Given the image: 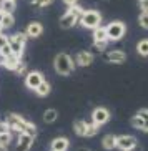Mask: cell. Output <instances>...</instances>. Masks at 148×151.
<instances>
[{
	"label": "cell",
	"mask_w": 148,
	"mask_h": 151,
	"mask_svg": "<svg viewBox=\"0 0 148 151\" xmlns=\"http://www.w3.org/2000/svg\"><path fill=\"white\" fill-rule=\"evenodd\" d=\"M43 123H47V124H52V123H55L57 121V118H58V111L55 110V108H48V110L43 113Z\"/></svg>",
	"instance_id": "d6986e66"
},
{
	"label": "cell",
	"mask_w": 148,
	"mask_h": 151,
	"mask_svg": "<svg viewBox=\"0 0 148 151\" xmlns=\"http://www.w3.org/2000/svg\"><path fill=\"white\" fill-rule=\"evenodd\" d=\"M33 141H35V136H32V134H28V133H18L17 148L18 150H30Z\"/></svg>",
	"instance_id": "4fadbf2b"
},
{
	"label": "cell",
	"mask_w": 148,
	"mask_h": 151,
	"mask_svg": "<svg viewBox=\"0 0 148 151\" xmlns=\"http://www.w3.org/2000/svg\"><path fill=\"white\" fill-rule=\"evenodd\" d=\"M5 121L9 123L10 131H15V133H23V131L27 129L28 123H30V121H27L25 118H22V116L17 115V113H9L7 118H5Z\"/></svg>",
	"instance_id": "5b68a950"
},
{
	"label": "cell",
	"mask_w": 148,
	"mask_h": 151,
	"mask_svg": "<svg viewBox=\"0 0 148 151\" xmlns=\"http://www.w3.org/2000/svg\"><path fill=\"white\" fill-rule=\"evenodd\" d=\"M68 148H70V141L65 136L55 138L53 141L50 143V150H53V151H67Z\"/></svg>",
	"instance_id": "5bb4252c"
},
{
	"label": "cell",
	"mask_w": 148,
	"mask_h": 151,
	"mask_svg": "<svg viewBox=\"0 0 148 151\" xmlns=\"http://www.w3.org/2000/svg\"><path fill=\"white\" fill-rule=\"evenodd\" d=\"M15 25V17L14 14H4V17H2V22H0V27H2V30H9V28H12Z\"/></svg>",
	"instance_id": "ffe728a7"
},
{
	"label": "cell",
	"mask_w": 148,
	"mask_h": 151,
	"mask_svg": "<svg viewBox=\"0 0 148 151\" xmlns=\"http://www.w3.org/2000/svg\"><path fill=\"white\" fill-rule=\"evenodd\" d=\"M105 28H107L108 40H112V42L121 40V38L125 37V33H126V25L123 22H120V20H113V22H110Z\"/></svg>",
	"instance_id": "277c9868"
},
{
	"label": "cell",
	"mask_w": 148,
	"mask_h": 151,
	"mask_svg": "<svg viewBox=\"0 0 148 151\" xmlns=\"http://www.w3.org/2000/svg\"><path fill=\"white\" fill-rule=\"evenodd\" d=\"M14 71L17 73V75H25V73H27V63L20 58V62L17 63V67L14 68Z\"/></svg>",
	"instance_id": "83f0119b"
},
{
	"label": "cell",
	"mask_w": 148,
	"mask_h": 151,
	"mask_svg": "<svg viewBox=\"0 0 148 151\" xmlns=\"http://www.w3.org/2000/svg\"><path fill=\"white\" fill-rule=\"evenodd\" d=\"M73 131H75L77 136H85V131H87V121L83 120H77L73 123Z\"/></svg>",
	"instance_id": "603a6c76"
},
{
	"label": "cell",
	"mask_w": 148,
	"mask_h": 151,
	"mask_svg": "<svg viewBox=\"0 0 148 151\" xmlns=\"http://www.w3.org/2000/svg\"><path fill=\"white\" fill-rule=\"evenodd\" d=\"M107 42H93V48L95 52H105V48H107Z\"/></svg>",
	"instance_id": "4dcf8cb0"
},
{
	"label": "cell",
	"mask_w": 148,
	"mask_h": 151,
	"mask_svg": "<svg viewBox=\"0 0 148 151\" xmlns=\"http://www.w3.org/2000/svg\"><path fill=\"white\" fill-rule=\"evenodd\" d=\"M43 80H45L43 73H40V71H37V70L25 73V86L28 90H35Z\"/></svg>",
	"instance_id": "9c48e42d"
},
{
	"label": "cell",
	"mask_w": 148,
	"mask_h": 151,
	"mask_svg": "<svg viewBox=\"0 0 148 151\" xmlns=\"http://www.w3.org/2000/svg\"><path fill=\"white\" fill-rule=\"evenodd\" d=\"M15 9H17L15 0H2V2H0V10H2L4 14H14Z\"/></svg>",
	"instance_id": "44dd1931"
},
{
	"label": "cell",
	"mask_w": 148,
	"mask_h": 151,
	"mask_svg": "<svg viewBox=\"0 0 148 151\" xmlns=\"http://www.w3.org/2000/svg\"><path fill=\"white\" fill-rule=\"evenodd\" d=\"M136 115L142 116V118H143V121H148V108H142Z\"/></svg>",
	"instance_id": "1f68e13d"
},
{
	"label": "cell",
	"mask_w": 148,
	"mask_h": 151,
	"mask_svg": "<svg viewBox=\"0 0 148 151\" xmlns=\"http://www.w3.org/2000/svg\"><path fill=\"white\" fill-rule=\"evenodd\" d=\"M10 53H12V50H10L9 45V37L0 32V57H7Z\"/></svg>",
	"instance_id": "2e32d148"
},
{
	"label": "cell",
	"mask_w": 148,
	"mask_h": 151,
	"mask_svg": "<svg viewBox=\"0 0 148 151\" xmlns=\"http://www.w3.org/2000/svg\"><path fill=\"white\" fill-rule=\"evenodd\" d=\"M53 68H55V71H57L58 75L67 76V75H70V73L75 70V62H73V58L70 57L68 53L62 52V53H58L57 57H55Z\"/></svg>",
	"instance_id": "6da1fadb"
},
{
	"label": "cell",
	"mask_w": 148,
	"mask_h": 151,
	"mask_svg": "<svg viewBox=\"0 0 148 151\" xmlns=\"http://www.w3.org/2000/svg\"><path fill=\"white\" fill-rule=\"evenodd\" d=\"M33 91L37 93V96H48L50 91H52V86H50V83L47 80H43L35 90H33Z\"/></svg>",
	"instance_id": "ac0fdd59"
},
{
	"label": "cell",
	"mask_w": 148,
	"mask_h": 151,
	"mask_svg": "<svg viewBox=\"0 0 148 151\" xmlns=\"http://www.w3.org/2000/svg\"><path fill=\"white\" fill-rule=\"evenodd\" d=\"M28 38H38V37L43 33V25L40 22H30L25 27V32H23Z\"/></svg>",
	"instance_id": "30bf717a"
},
{
	"label": "cell",
	"mask_w": 148,
	"mask_h": 151,
	"mask_svg": "<svg viewBox=\"0 0 148 151\" xmlns=\"http://www.w3.org/2000/svg\"><path fill=\"white\" fill-rule=\"evenodd\" d=\"M15 2H17V0H15Z\"/></svg>",
	"instance_id": "74e56055"
},
{
	"label": "cell",
	"mask_w": 148,
	"mask_h": 151,
	"mask_svg": "<svg viewBox=\"0 0 148 151\" xmlns=\"http://www.w3.org/2000/svg\"><path fill=\"white\" fill-rule=\"evenodd\" d=\"M63 4L67 5V7H72V5H75L77 2H78V0H62Z\"/></svg>",
	"instance_id": "e575fe53"
},
{
	"label": "cell",
	"mask_w": 148,
	"mask_h": 151,
	"mask_svg": "<svg viewBox=\"0 0 148 151\" xmlns=\"http://www.w3.org/2000/svg\"><path fill=\"white\" fill-rule=\"evenodd\" d=\"M9 45L12 53H15L17 57H22L25 52V45H27V35L23 32H17L14 35L9 37Z\"/></svg>",
	"instance_id": "3957f363"
},
{
	"label": "cell",
	"mask_w": 148,
	"mask_h": 151,
	"mask_svg": "<svg viewBox=\"0 0 148 151\" xmlns=\"http://www.w3.org/2000/svg\"><path fill=\"white\" fill-rule=\"evenodd\" d=\"M5 131H10V126L7 121H0V133H5Z\"/></svg>",
	"instance_id": "d6a6232c"
},
{
	"label": "cell",
	"mask_w": 148,
	"mask_h": 151,
	"mask_svg": "<svg viewBox=\"0 0 148 151\" xmlns=\"http://www.w3.org/2000/svg\"><path fill=\"white\" fill-rule=\"evenodd\" d=\"M140 9L148 10V0H140Z\"/></svg>",
	"instance_id": "836d02e7"
},
{
	"label": "cell",
	"mask_w": 148,
	"mask_h": 151,
	"mask_svg": "<svg viewBox=\"0 0 148 151\" xmlns=\"http://www.w3.org/2000/svg\"><path fill=\"white\" fill-rule=\"evenodd\" d=\"M138 146V141L136 138L131 136V134H121V136H117V148L121 151H131Z\"/></svg>",
	"instance_id": "8992f818"
},
{
	"label": "cell",
	"mask_w": 148,
	"mask_h": 151,
	"mask_svg": "<svg viewBox=\"0 0 148 151\" xmlns=\"http://www.w3.org/2000/svg\"><path fill=\"white\" fill-rule=\"evenodd\" d=\"M53 4V0H35L33 2V7H38V9H47V7H50V5Z\"/></svg>",
	"instance_id": "f546056e"
},
{
	"label": "cell",
	"mask_w": 148,
	"mask_h": 151,
	"mask_svg": "<svg viewBox=\"0 0 148 151\" xmlns=\"http://www.w3.org/2000/svg\"><path fill=\"white\" fill-rule=\"evenodd\" d=\"M102 14H100L98 10H83V14L80 17V25L83 28H90V30H93L95 27H98L102 25Z\"/></svg>",
	"instance_id": "7a4b0ae2"
},
{
	"label": "cell",
	"mask_w": 148,
	"mask_h": 151,
	"mask_svg": "<svg viewBox=\"0 0 148 151\" xmlns=\"http://www.w3.org/2000/svg\"><path fill=\"white\" fill-rule=\"evenodd\" d=\"M93 42H108L107 37V28L98 25V27L93 28Z\"/></svg>",
	"instance_id": "e0dca14e"
},
{
	"label": "cell",
	"mask_w": 148,
	"mask_h": 151,
	"mask_svg": "<svg viewBox=\"0 0 148 151\" xmlns=\"http://www.w3.org/2000/svg\"><path fill=\"white\" fill-rule=\"evenodd\" d=\"M78 20H80V15H77L75 12H72V10L68 9L65 14L60 17V28H63V30H68V28H73L78 23Z\"/></svg>",
	"instance_id": "52a82bcc"
},
{
	"label": "cell",
	"mask_w": 148,
	"mask_h": 151,
	"mask_svg": "<svg viewBox=\"0 0 148 151\" xmlns=\"http://www.w3.org/2000/svg\"><path fill=\"white\" fill-rule=\"evenodd\" d=\"M102 146H103V150H115V148H117V136H113V134L103 136Z\"/></svg>",
	"instance_id": "7402d4cb"
},
{
	"label": "cell",
	"mask_w": 148,
	"mask_h": 151,
	"mask_svg": "<svg viewBox=\"0 0 148 151\" xmlns=\"http://www.w3.org/2000/svg\"><path fill=\"white\" fill-rule=\"evenodd\" d=\"M105 60H107L108 63H125L126 53L123 50H110V52H107V55H105Z\"/></svg>",
	"instance_id": "7c38bea8"
},
{
	"label": "cell",
	"mask_w": 148,
	"mask_h": 151,
	"mask_svg": "<svg viewBox=\"0 0 148 151\" xmlns=\"http://www.w3.org/2000/svg\"><path fill=\"white\" fill-rule=\"evenodd\" d=\"M20 58H22V57H17L15 53H10V55H7V57H2V63H4L5 68L14 70V68L17 67V63L20 62Z\"/></svg>",
	"instance_id": "9a60e30c"
},
{
	"label": "cell",
	"mask_w": 148,
	"mask_h": 151,
	"mask_svg": "<svg viewBox=\"0 0 148 151\" xmlns=\"http://www.w3.org/2000/svg\"><path fill=\"white\" fill-rule=\"evenodd\" d=\"M2 17H4V12H2V10H0V22H2Z\"/></svg>",
	"instance_id": "d590c367"
},
{
	"label": "cell",
	"mask_w": 148,
	"mask_h": 151,
	"mask_svg": "<svg viewBox=\"0 0 148 151\" xmlns=\"http://www.w3.org/2000/svg\"><path fill=\"white\" fill-rule=\"evenodd\" d=\"M98 124H95L93 121L92 123H87V131H85V136L87 138H92V136H95V134L98 133Z\"/></svg>",
	"instance_id": "484cf974"
},
{
	"label": "cell",
	"mask_w": 148,
	"mask_h": 151,
	"mask_svg": "<svg viewBox=\"0 0 148 151\" xmlns=\"http://www.w3.org/2000/svg\"><path fill=\"white\" fill-rule=\"evenodd\" d=\"M10 143H12V131H5V133H0V146L4 148H9Z\"/></svg>",
	"instance_id": "d4e9b609"
},
{
	"label": "cell",
	"mask_w": 148,
	"mask_h": 151,
	"mask_svg": "<svg viewBox=\"0 0 148 151\" xmlns=\"http://www.w3.org/2000/svg\"><path fill=\"white\" fill-rule=\"evenodd\" d=\"M136 52L140 57H148V38H142L136 43Z\"/></svg>",
	"instance_id": "cb8c5ba5"
},
{
	"label": "cell",
	"mask_w": 148,
	"mask_h": 151,
	"mask_svg": "<svg viewBox=\"0 0 148 151\" xmlns=\"http://www.w3.org/2000/svg\"><path fill=\"white\" fill-rule=\"evenodd\" d=\"M93 53L92 52H87V50H82V52H78L75 57V65H78V67H88V65H92L93 63Z\"/></svg>",
	"instance_id": "8fae6325"
},
{
	"label": "cell",
	"mask_w": 148,
	"mask_h": 151,
	"mask_svg": "<svg viewBox=\"0 0 148 151\" xmlns=\"http://www.w3.org/2000/svg\"><path fill=\"white\" fill-rule=\"evenodd\" d=\"M108 120H110V111H108V108L97 106L93 111H92V121H93L95 124L103 126L105 123H108Z\"/></svg>",
	"instance_id": "ba28073f"
},
{
	"label": "cell",
	"mask_w": 148,
	"mask_h": 151,
	"mask_svg": "<svg viewBox=\"0 0 148 151\" xmlns=\"http://www.w3.org/2000/svg\"><path fill=\"white\" fill-rule=\"evenodd\" d=\"M0 32H2V27H0Z\"/></svg>",
	"instance_id": "8d00e7d4"
},
{
	"label": "cell",
	"mask_w": 148,
	"mask_h": 151,
	"mask_svg": "<svg viewBox=\"0 0 148 151\" xmlns=\"http://www.w3.org/2000/svg\"><path fill=\"white\" fill-rule=\"evenodd\" d=\"M138 23L143 30H148V10H142V14L138 17Z\"/></svg>",
	"instance_id": "4316f807"
},
{
	"label": "cell",
	"mask_w": 148,
	"mask_h": 151,
	"mask_svg": "<svg viewBox=\"0 0 148 151\" xmlns=\"http://www.w3.org/2000/svg\"><path fill=\"white\" fill-rule=\"evenodd\" d=\"M130 123H131V126H133V128H136V129H142L143 128V118H142V116H138V115H135L133 118H131L130 120Z\"/></svg>",
	"instance_id": "f1b7e54d"
}]
</instances>
